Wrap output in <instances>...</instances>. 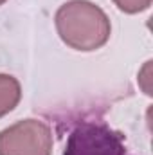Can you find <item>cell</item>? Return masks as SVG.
Returning <instances> with one entry per match:
<instances>
[{
    "instance_id": "cell-3",
    "label": "cell",
    "mask_w": 153,
    "mask_h": 155,
    "mask_svg": "<svg viewBox=\"0 0 153 155\" xmlns=\"http://www.w3.org/2000/svg\"><path fill=\"white\" fill-rule=\"evenodd\" d=\"M52 132L40 119H24L0 132V155H52Z\"/></svg>"
},
{
    "instance_id": "cell-5",
    "label": "cell",
    "mask_w": 153,
    "mask_h": 155,
    "mask_svg": "<svg viewBox=\"0 0 153 155\" xmlns=\"http://www.w3.org/2000/svg\"><path fill=\"white\" fill-rule=\"evenodd\" d=\"M117 9L126 13V15H137V13H142L146 11L150 5H151V0H112Z\"/></svg>"
},
{
    "instance_id": "cell-6",
    "label": "cell",
    "mask_w": 153,
    "mask_h": 155,
    "mask_svg": "<svg viewBox=\"0 0 153 155\" xmlns=\"http://www.w3.org/2000/svg\"><path fill=\"white\" fill-rule=\"evenodd\" d=\"M5 2H7V0H0V5H2V4H5Z\"/></svg>"
},
{
    "instance_id": "cell-4",
    "label": "cell",
    "mask_w": 153,
    "mask_h": 155,
    "mask_svg": "<svg viewBox=\"0 0 153 155\" xmlns=\"http://www.w3.org/2000/svg\"><path fill=\"white\" fill-rule=\"evenodd\" d=\"M22 99L20 81L11 74H0V119L13 112Z\"/></svg>"
},
{
    "instance_id": "cell-1",
    "label": "cell",
    "mask_w": 153,
    "mask_h": 155,
    "mask_svg": "<svg viewBox=\"0 0 153 155\" xmlns=\"http://www.w3.org/2000/svg\"><path fill=\"white\" fill-rule=\"evenodd\" d=\"M61 41L74 51L92 52L106 45L112 35L110 18L90 0H69L54 15Z\"/></svg>"
},
{
    "instance_id": "cell-2",
    "label": "cell",
    "mask_w": 153,
    "mask_h": 155,
    "mask_svg": "<svg viewBox=\"0 0 153 155\" xmlns=\"http://www.w3.org/2000/svg\"><path fill=\"white\" fill-rule=\"evenodd\" d=\"M63 155H130L124 135L105 123L81 121L67 137Z\"/></svg>"
}]
</instances>
